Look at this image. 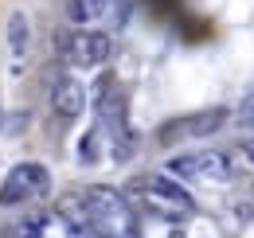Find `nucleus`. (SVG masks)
<instances>
[{"label": "nucleus", "mask_w": 254, "mask_h": 238, "mask_svg": "<svg viewBox=\"0 0 254 238\" xmlns=\"http://www.w3.org/2000/svg\"><path fill=\"white\" fill-rule=\"evenodd\" d=\"M231 164L223 152H195V179H215V183H227L231 179Z\"/></svg>", "instance_id": "1a4fd4ad"}, {"label": "nucleus", "mask_w": 254, "mask_h": 238, "mask_svg": "<svg viewBox=\"0 0 254 238\" xmlns=\"http://www.w3.org/2000/svg\"><path fill=\"white\" fill-rule=\"evenodd\" d=\"M98 114H102V125L110 129L114 156H129V152H133V129H129V118H126V98L106 90V98H102Z\"/></svg>", "instance_id": "423d86ee"}, {"label": "nucleus", "mask_w": 254, "mask_h": 238, "mask_svg": "<svg viewBox=\"0 0 254 238\" xmlns=\"http://www.w3.org/2000/svg\"><path fill=\"white\" fill-rule=\"evenodd\" d=\"M43 227H47V215H28V219L12 231V238H39V235H43Z\"/></svg>", "instance_id": "f8f14e48"}, {"label": "nucleus", "mask_w": 254, "mask_h": 238, "mask_svg": "<svg viewBox=\"0 0 254 238\" xmlns=\"http://www.w3.org/2000/svg\"><path fill=\"white\" fill-rule=\"evenodd\" d=\"M114 51V39L106 31L94 28H63L55 31V55L70 66V70H94L110 59Z\"/></svg>", "instance_id": "f03ea898"}, {"label": "nucleus", "mask_w": 254, "mask_h": 238, "mask_svg": "<svg viewBox=\"0 0 254 238\" xmlns=\"http://www.w3.org/2000/svg\"><path fill=\"white\" fill-rule=\"evenodd\" d=\"M59 219H63V227H82V223H90V211H86V203H82V195H66V199H59Z\"/></svg>", "instance_id": "9d476101"}, {"label": "nucleus", "mask_w": 254, "mask_h": 238, "mask_svg": "<svg viewBox=\"0 0 254 238\" xmlns=\"http://www.w3.org/2000/svg\"><path fill=\"white\" fill-rule=\"evenodd\" d=\"M51 110L59 118H78L86 110V86L74 78V74H55L51 78Z\"/></svg>", "instance_id": "0eeeda50"}, {"label": "nucleus", "mask_w": 254, "mask_h": 238, "mask_svg": "<svg viewBox=\"0 0 254 238\" xmlns=\"http://www.w3.org/2000/svg\"><path fill=\"white\" fill-rule=\"evenodd\" d=\"M90 4H94L98 12H106V8H110V0H90Z\"/></svg>", "instance_id": "2eb2a0df"}, {"label": "nucleus", "mask_w": 254, "mask_h": 238, "mask_svg": "<svg viewBox=\"0 0 254 238\" xmlns=\"http://www.w3.org/2000/svg\"><path fill=\"white\" fill-rule=\"evenodd\" d=\"M145 195H141V203L160 215V219H168V223H184L195 203H191V195L184 191V183H176L172 176H145Z\"/></svg>", "instance_id": "7ed1b4c3"}, {"label": "nucleus", "mask_w": 254, "mask_h": 238, "mask_svg": "<svg viewBox=\"0 0 254 238\" xmlns=\"http://www.w3.org/2000/svg\"><path fill=\"white\" fill-rule=\"evenodd\" d=\"M227 110L223 106H211V110H195V114H184V118H172L160 125V141L164 145H176V141H188V137H211L227 125Z\"/></svg>", "instance_id": "39448f33"}, {"label": "nucleus", "mask_w": 254, "mask_h": 238, "mask_svg": "<svg viewBox=\"0 0 254 238\" xmlns=\"http://www.w3.org/2000/svg\"><path fill=\"white\" fill-rule=\"evenodd\" d=\"M239 156H243L247 164H254V137H247V141H239Z\"/></svg>", "instance_id": "4468645a"}, {"label": "nucleus", "mask_w": 254, "mask_h": 238, "mask_svg": "<svg viewBox=\"0 0 254 238\" xmlns=\"http://www.w3.org/2000/svg\"><path fill=\"white\" fill-rule=\"evenodd\" d=\"M66 238H102V235H98L90 223H82V227H66Z\"/></svg>", "instance_id": "ddd939ff"}, {"label": "nucleus", "mask_w": 254, "mask_h": 238, "mask_svg": "<svg viewBox=\"0 0 254 238\" xmlns=\"http://www.w3.org/2000/svg\"><path fill=\"white\" fill-rule=\"evenodd\" d=\"M28 47H32V20H28V12L16 8V12L8 16V51H12L16 59H24Z\"/></svg>", "instance_id": "6e6552de"}, {"label": "nucleus", "mask_w": 254, "mask_h": 238, "mask_svg": "<svg viewBox=\"0 0 254 238\" xmlns=\"http://www.w3.org/2000/svg\"><path fill=\"white\" fill-rule=\"evenodd\" d=\"M66 16H70V24H74V28H86V24L98 20L102 12H98L90 0H66Z\"/></svg>", "instance_id": "9b49d317"}, {"label": "nucleus", "mask_w": 254, "mask_h": 238, "mask_svg": "<svg viewBox=\"0 0 254 238\" xmlns=\"http://www.w3.org/2000/svg\"><path fill=\"white\" fill-rule=\"evenodd\" d=\"M47 191H51V172H47L43 164H35V160L16 164V168L4 176V183H0V207L32 203L39 195H47Z\"/></svg>", "instance_id": "20e7f679"}, {"label": "nucleus", "mask_w": 254, "mask_h": 238, "mask_svg": "<svg viewBox=\"0 0 254 238\" xmlns=\"http://www.w3.org/2000/svg\"><path fill=\"white\" fill-rule=\"evenodd\" d=\"M82 203L90 211V227L102 238H137V215L129 207V199L114 187H86L82 191Z\"/></svg>", "instance_id": "f257e3e1"}]
</instances>
